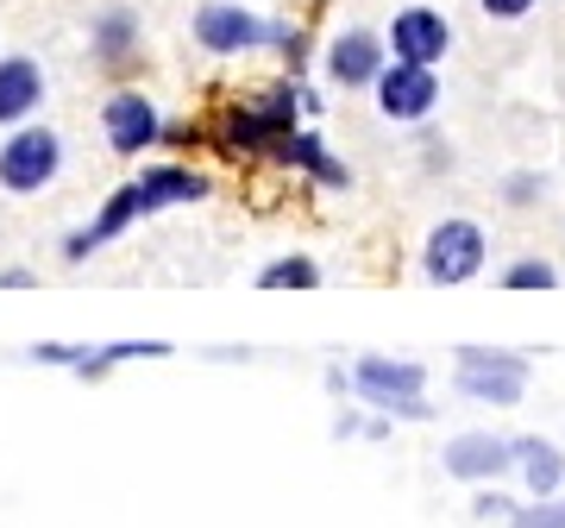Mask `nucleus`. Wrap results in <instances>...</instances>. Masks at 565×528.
I'll list each match as a JSON object with an SVG mask.
<instances>
[{"instance_id":"1","label":"nucleus","mask_w":565,"mask_h":528,"mask_svg":"<svg viewBox=\"0 0 565 528\" xmlns=\"http://www.w3.org/2000/svg\"><path fill=\"white\" fill-rule=\"evenodd\" d=\"M296 126H315V120H308V82L302 76H277L264 95L221 107L207 139L221 145V158L239 163V158H270Z\"/></svg>"},{"instance_id":"2","label":"nucleus","mask_w":565,"mask_h":528,"mask_svg":"<svg viewBox=\"0 0 565 528\" xmlns=\"http://www.w3.org/2000/svg\"><path fill=\"white\" fill-rule=\"evenodd\" d=\"M452 390H459L465 403H484V409H515L527 397V378H534V366H527V352H515V346H452Z\"/></svg>"},{"instance_id":"3","label":"nucleus","mask_w":565,"mask_h":528,"mask_svg":"<svg viewBox=\"0 0 565 528\" xmlns=\"http://www.w3.org/2000/svg\"><path fill=\"white\" fill-rule=\"evenodd\" d=\"M490 264V233L471 214H446V221L427 226L422 240V277L440 289H459V284H478Z\"/></svg>"},{"instance_id":"4","label":"nucleus","mask_w":565,"mask_h":528,"mask_svg":"<svg viewBox=\"0 0 565 528\" xmlns=\"http://www.w3.org/2000/svg\"><path fill=\"white\" fill-rule=\"evenodd\" d=\"M63 170V133H51L44 120H25L0 139V189L7 196H39L57 183Z\"/></svg>"},{"instance_id":"5","label":"nucleus","mask_w":565,"mask_h":528,"mask_svg":"<svg viewBox=\"0 0 565 528\" xmlns=\"http://www.w3.org/2000/svg\"><path fill=\"white\" fill-rule=\"evenodd\" d=\"M189 32H195V44H202L207 57H252V51L270 44V20L252 13V7H239V0H207V7H195Z\"/></svg>"},{"instance_id":"6","label":"nucleus","mask_w":565,"mask_h":528,"mask_svg":"<svg viewBox=\"0 0 565 528\" xmlns=\"http://www.w3.org/2000/svg\"><path fill=\"white\" fill-rule=\"evenodd\" d=\"M440 472L446 478H459V485H503L515 478V441L509 434H490V427H465L440 447Z\"/></svg>"},{"instance_id":"7","label":"nucleus","mask_w":565,"mask_h":528,"mask_svg":"<svg viewBox=\"0 0 565 528\" xmlns=\"http://www.w3.org/2000/svg\"><path fill=\"white\" fill-rule=\"evenodd\" d=\"M371 102L377 114L396 126H427L434 120V107H440V70H427V63H384V76L371 88Z\"/></svg>"},{"instance_id":"8","label":"nucleus","mask_w":565,"mask_h":528,"mask_svg":"<svg viewBox=\"0 0 565 528\" xmlns=\"http://www.w3.org/2000/svg\"><path fill=\"white\" fill-rule=\"evenodd\" d=\"M102 133L114 158H145L151 145H163V114L145 88H114L102 102Z\"/></svg>"},{"instance_id":"9","label":"nucleus","mask_w":565,"mask_h":528,"mask_svg":"<svg viewBox=\"0 0 565 528\" xmlns=\"http://www.w3.org/2000/svg\"><path fill=\"white\" fill-rule=\"evenodd\" d=\"M352 397H359L364 409L390 415V409H403L408 397H427V366H415V359H384V352H364L359 366H352Z\"/></svg>"},{"instance_id":"10","label":"nucleus","mask_w":565,"mask_h":528,"mask_svg":"<svg viewBox=\"0 0 565 528\" xmlns=\"http://www.w3.org/2000/svg\"><path fill=\"white\" fill-rule=\"evenodd\" d=\"M384 63H390V39L371 32V25H345V32H333L327 51H321L327 82H340V88H377Z\"/></svg>"},{"instance_id":"11","label":"nucleus","mask_w":565,"mask_h":528,"mask_svg":"<svg viewBox=\"0 0 565 528\" xmlns=\"http://www.w3.org/2000/svg\"><path fill=\"white\" fill-rule=\"evenodd\" d=\"M446 51H452V20H446L440 7H403V13H390V57L396 63H427V70H440Z\"/></svg>"},{"instance_id":"12","label":"nucleus","mask_w":565,"mask_h":528,"mask_svg":"<svg viewBox=\"0 0 565 528\" xmlns=\"http://www.w3.org/2000/svg\"><path fill=\"white\" fill-rule=\"evenodd\" d=\"M139 221H145V196H139V177H132V183H120L114 196H107L95 221H88V226H76V233L63 240V258H70V264H82L88 252H102V245H114L120 233H132Z\"/></svg>"},{"instance_id":"13","label":"nucleus","mask_w":565,"mask_h":528,"mask_svg":"<svg viewBox=\"0 0 565 528\" xmlns=\"http://www.w3.org/2000/svg\"><path fill=\"white\" fill-rule=\"evenodd\" d=\"M270 163H282V170H296V177H308V183H321V189H352V163L333 158L315 126H296V133L270 151Z\"/></svg>"},{"instance_id":"14","label":"nucleus","mask_w":565,"mask_h":528,"mask_svg":"<svg viewBox=\"0 0 565 528\" xmlns=\"http://www.w3.org/2000/svg\"><path fill=\"white\" fill-rule=\"evenodd\" d=\"M39 107H44V70H39V57H25V51L0 57V126L13 133V126L39 120Z\"/></svg>"},{"instance_id":"15","label":"nucleus","mask_w":565,"mask_h":528,"mask_svg":"<svg viewBox=\"0 0 565 528\" xmlns=\"http://www.w3.org/2000/svg\"><path fill=\"white\" fill-rule=\"evenodd\" d=\"M207 170L195 163H145L139 170V196H145V214H163V208H189V202H207Z\"/></svg>"},{"instance_id":"16","label":"nucleus","mask_w":565,"mask_h":528,"mask_svg":"<svg viewBox=\"0 0 565 528\" xmlns=\"http://www.w3.org/2000/svg\"><path fill=\"white\" fill-rule=\"evenodd\" d=\"M515 441V478L527 497H565V453L546 434H509Z\"/></svg>"},{"instance_id":"17","label":"nucleus","mask_w":565,"mask_h":528,"mask_svg":"<svg viewBox=\"0 0 565 528\" xmlns=\"http://www.w3.org/2000/svg\"><path fill=\"white\" fill-rule=\"evenodd\" d=\"M139 39H145V25H139L132 7H107V13H95V25H88V51H95L102 70H132Z\"/></svg>"},{"instance_id":"18","label":"nucleus","mask_w":565,"mask_h":528,"mask_svg":"<svg viewBox=\"0 0 565 528\" xmlns=\"http://www.w3.org/2000/svg\"><path fill=\"white\" fill-rule=\"evenodd\" d=\"M321 264L308 258V252H289V258H270L258 271V289H321Z\"/></svg>"},{"instance_id":"19","label":"nucleus","mask_w":565,"mask_h":528,"mask_svg":"<svg viewBox=\"0 0 565 528\" xmlns=\"http://www.w3.org/2000/svg\"><path fill=\"white\" fill-rule=\"evenodd\" d=\"M264 51H277V57H282V70H289V76H302V70H308V51H315V44H308V32H302V25L270 20V44H264Z\"/></svg>"},{"instance_id":"20","label":"nucleus","mask_w":565,"mask_h":528,"mask_svg":"<svg viewBox=\"0 0 565 528\" xmlns=\"http://www.w3.org/2000/svg\"><path fill=\"white\" fill-rule=\"evenodd\" d=\"M503 289H553L559 284V264H546V258H515V264H503V277H497Z\"/></svg>"},{"instance_id":"21","label":"nucleus","mask_w":565,"mask_h":528,"mask_svg":"<svg viewBox=\"0 0 565 528\" xmlns=\"http://www.w3.org/2000/svg\"><path fill=\"white\" fill-rule=\"evenodd\" d=\"M509 528H565V497H527L509 516Z\"/></svg>"},{"instance_id":"22","label":"nucleus","mask_w":565,"mask_h":528,"mask_svg":"<svg viewBox=\"0 0 565 528\" xmlns=\"http://www.w3.org/2000/svg\"><path fill=\"white\" fill-rule=\"evenodd\" d=\"M503 202L509 208H541L546 202V177L541 170H509L503 177Z\"/></svg>"},{"instance_id":"23","label":"nucleus","mask_w":565,"mask_h":528,"mask_svg":"<svg viewBox=\"0 0 565 528\" xmlns=\"http://www.w3.org/2000/svg\"><path fill=\"white\" fill-rule=\"evenodd\" d=\"M515 509H522V504H515L503 485H478V490H471V516H478V522H509Z\"/></svg>"},{"instance_id":"24","label":"nucleus","mask_w":565,"mask_h":528,"mask_svg":"<svg viewBox=\"0 0 565 528\" xmlns=\"http://www.w3.org/2000/svg\"><path fill=\"white\" fill-rule=\"evenodd\" d=\"M102 352L114 359V366H126V359H170L177 346H170V340H107Z\"/></svg>"},{"instance_id":"25","label":"nucleus","mask_w":565,"mask_h":528,"mask_svg":"<svg viewBox=\"0 0 565 528\" xmlns=\"http://www.w3.org/2000/svg\"><path fill=\"white\" fill-rule=\"evenodd\" d=\"M202 139H207V126H195V120H163V145H170V151H195Z\"/></svg>"},{"instance_id":"26","label":"nucleus","mask_w":565,"mask_h":528,"mask_svg":"<svg viewBox=\"0 0 565 528\" xmlns=\"http://www.w3.org/2000/svg\"><path fill=\"white\" fill-rule=\"evenodd\" d=\"M415 133H422V158H427V170H434V177H446V170H452V145H446L440 133H427V126H415Z\"/></svg>"},{"instance_id":"27","label":"nucleus","mask_w":565,"mask_h":528,"mask_svg":"<svg viewBox=\"0 0 565 528\" xmlns=\"http://www.w3.org/2000/svg\"><path fill=\"white\" fill-rule=\"evenodd\" d=\"M484 7V20H497V25H515V20H527L541 0H478Z\"/></svg>"},{"instance_id":"28","label":"nucleus","mask_w":565,"mask_h":528,"mask_svg":"<svg viewBox=\"0 0 565 528\" xmlns=\"http://www.w3.org/2000/svg\"><path fill=\"white\" fill-rule=\"evenodd\" d=\"M70 371H76L82 384H102L107 371H114V359H107L102 346H82V359H76V366H70Z\"/></svg>"},{"instance_id":"29","label":"nucleus","mask_w":565,"mask_h":528,"mask_svg":"<svg viewBox=\"0 0 565 528\" xmlns=\"http://www.w3.org/2000/svg\"><path fill=\"white\" fill-rule=\"evenodd\" d=\"M82 359V346H70V340H39L32 346V366H76Z\"/></svg>"},{"instance_id":"30","label":"nucleus","mask_w":565,"mask_h":528,"mask_svg":"<svg viewBox=\"0 0 565 528\" xmlns=\"http://www.w3.org/2000/svg\"><path fill=\"white\" fill-rule=\"evenodd\" d=\"M364 434V415L359 409H340V415H333V441H359Z\"/></svg>"},{"instance_id":"31","label":"nucleus","mask_w":565,"mask_h":528,"mask_svg":"<svg viewBox=\"0 0 565 528\" xmlns=\"http://www.w3.org/2000/svg\"><path fill=\"white\" fill-rule=\"evenodd\" d=\"M390 434H396V415H377V409H371V415H364V441H390Z\"/></svg>"},{"instance_id":"32","label":"nucleus","mask_w":565,"mask_h":528,"mask_svg":"<svg viewBox=\"0 0 565 528\" xmlns=\"http://www.w3.org/2000/svg\"><path fill=\"white\" fill-rule=\"evenodd\" d=\"M396 422H434V409H427V397H408L403 409H390Z\"/></svg>"},{"instance_id":"33","label":"nucleus","mask_w":565,"mask_h":528,"mask_svg":"<svg viewBox=\"0 0 565 528\" xmlns=\"http://www.w3.org/2000/svg\"><path fill=\"white\" fill-rule=\"evenodd\" d=\"M321 384L333 390V397H352V371H340V366H327V371H321Z\"/></svg>"},{"instance_id":"34","label":"nucleus","mask_w":565,"mask_h":528,"mask_svg":"<svg viewBox=\"0 0 565 528\" xmlns=\"http://www.w3.org/2000/svg\"><path fill=\"white\" fill-rule=\"evenodd\" d=\"M32 284H39V277H32L25 264H13V271H0V289H32Z\"/></svg>"}]
</instances>
